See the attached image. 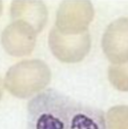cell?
I'll return each mask as SVG.
<instances>
[{"label": "cell", "instance_id": "obj_1", "mask_svg": "<svg viewBox=\"0 0 128 129\" xmlns=\"http://www.w3.org/2000/svg\"><path fill=\"white\" fill-rule=\"evenodd\" d=\"M27 129H107L104 113L53 89L28 104Z\"/></svg>", "mask_w": 128, "mask_h": 129}, {"label": "cell", "instance_id": "obj_2", "mask_svg": "<svg viewBox=\"0 0 128 129\" xmlns=\"http://www.w3.org/2000/svg\"><path fill=\"white\" fill-rule=\"evenodd\" d=\"M51 76V70L43 61L24 60L8 69L5 87L13 96L26 99L45 89Z\"/></svg>", "mask_w": 128, "mask_h": 129}, {"label": "cell", "instance_id": "obj_3", "mask_svg": "<svg viewBox=\"0 0 128 129\" xmlns=\"http://www.w3.org/2000/svg\"><path fill=\"white\" fill-rule=\"evenodd\" d=\"M94 18L89 1H65L56 12L55 29L64 35H78L88 31Z\"/></svg>", "mask_w": 128, "mask_h": 129}, {"label": "cell", "instance_id": "obj_4", "mask_svg": "<svg viewBox=\"0 0 128 129\" xmlns=\"http://www.w3.org/2000/svg\"><path fill=\"white\" fill-rule=\"evenodd\" d=\"M49 47L53 55L63 63H78L90 50L91 39L88 31L78 35H64L53 28L48 37Z\"/></svg>", "mask_w": 128, "mask_h": 129}, {"label": "cell", "instance_id": "obj_5", "mask_svg": "<svg viewBox=\"0 0 128 129\" xmlns=\"http://www.w3.org/2000/svg\"><path fill=\"white\" fill-rule=\"evenodd\" d=\"M37 34L29 24L22 20H13L3 30L1 43L8 54L16 57L26 56L34 50Z\"/></svg>", "mask_w": 128, "mask_h": 129}, {"label": "cell", "instance_id": "obj_6", "mask_svg": "<svg viewBox=\"0 0 128 129\" xmlns=\"http://www.w3.org/2000/svg\"><path fill=\"white\" fill-rule=\"evenodd\" d=\"M102 46L107 59L113 64L128 61V18H120L107 27Z\"/></svg>", "mask_w": 128, "mask_h": 129}, {"label": "cell", "instance_id": "obj_7", "mask_svg": "<svg viewBox=\"0 0 128 129\" xmlns=\"http://www.w3.org/2000/svg\"><path fill=\"white\" fill-rule=\"evenodd\" d=\"M10 16L12 21L22 20L39 33L45 26L48 14L45 5L41 1H13Z\"/></svg>", "mask_w": 128, "mask_h": 129}, {"label": "cell", "instance_id": "obj_8", "mask_svg": "<svg viewBox=\"0 0 128 129\" xmlns=\"http://www.w3.org/2000/svg\"><path fill=\"white\" fill-rule=\"evenodd\" d=\"M108 78L116 89L128 91V61L111 66L108 70Z\"/></svg>", "mask_w": 128, "mask_h": 129}, {"label": "cell", "instance_id": "obj_9", "mask_svg": "<svg viewBox=\"0 0 128 129\" xmlns=\"http://www.w3.org/2000/svg\"><path fill=\"white\" fill-rule=\"evenodd\" d=\"M107 129H128V106L111 108L107 113Z\"/></svg>", "mask_w": 128, "mask_h": 129}, {"label": "cell", "instance_id": "obj_10", "mask_svg": "<svg viewBox=\"0 0 128 129\" xmlns=\"http://www.w3.org/2000/svg\"><path fill=\"white\" fill-rule=\"evenodd\" d=\"M2 95H3V83L1 78H0V100L2 98Z\"/></svg>", "mask_w": 128, "mask_h": 129}, {"label": "cell", "instance_id": "obj_11", "mask_svg": "<svg viewBox=\"0 0 128 129\" xmlns=\"http://www.w3.org/2000/svg\"><path fill=\"white\" fill-rule=\"evenodd\" d=\"M2 10H3V4H2V2L0 1V16H1V14H2Z\"/></svg>", "mask_w": 128, "mask_h": 129}]
</instances>
